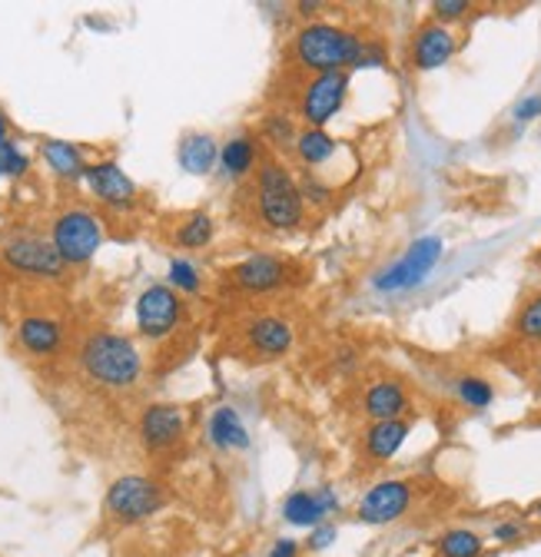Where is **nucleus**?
Wrapping results in <instances>:
<instances>
[{
    "instance_id": "obj_22",
    "label": "nucleus",
    "mask_w": 541,
    "mask_h": 557,
    "mask_svg": "<svg viewBox=\"0 0 541 557\" xmlns=\"http://www.w3.org/2000/svg\"><path fill=\"white\" fill-rule=\"evenodd\" d=\"M176 160L189 176H210L220 166V144L210 133H186L176 147Z\"/></svg>"
},
{
    "instance_id": "obj_29",
    "label": "nucleus",
    "mask_w": 541,
    "mask_h": 557,
    "mask_svg": "<svg viewBox=\"0 0 541 557\" xmlns=\"http://www.w3.org/2000/svg\"><path fill=\"white\" fill-rule=\"evenodd\" d=\"M512 335L518 342H541V293L528 296L512 322Z\"/></svg>"
},
{
    "instance_id": "obj_17",
    "label": "nucleus",
    "mask_w": 541,
    "mask_h": 557,
    "mask_svg": "<svg viewBox=\"0 0 541 557\" xmlns=\"http://www.w3.org/2000/svg\"><path fill=\"white\" fill-rule=\"evenodd\" d=\"M409 411V392L395 379H376L362 392V414L369 422H392V418H405Z\"/></svg>"
},
{
    "instance_id": "obj_7",
    "label": "nucleus",
    "mask_w": 541,
    "mask_h": 557,
    "mask_svg": "<svg viewBox=\"0 0 541 557\" xmlns=\"http://www.w3.org/2000/svg\"><path fill=\"white\" fill-rule=\"evenodd\" d=\"M133 315H137V332L147 342H163L176 335V329L186 322V302L167 283H153L140 293L137 306H133Z\"/></svg>"
},
{
    "instance_id": "obj_5",
    "label": "nucleus",
    "mask_w": 541,
    "mask_h": 557,
    "mask_svg": "<svg viewBox=\"0 0 541 557\" xmlns=\"http://www.w3.org/2000/svg\"><path fill=\"white\" fill-rule=\"evenodd\" d=\"M50 246L63 265H87L103 246V220L84 206L63 209L50 223Z\"/></svg>"
},
{
    "instance_id": "obj_34",
    "label": "nucleus",
    "mask_w": 541,
    "mask_h": 557,
    "mask_svg": "<svg viewBox=\"0 0 541 557\" xmlns=\"http://www.w3.org/2000/svg\"><path fill=\"white\" fill-rule=\"evenodd\" d=\"M335 537H340V528H335V524H329V521H322V524L309 528L306 547H309V550H325L329 544H335Z\"/></svg>"
},
{
    "instance_id": "obj_23",
    "label": "nucleus",
    "mask_w": 541,
    "mask_h": 557,
    "mask_svg": "<svg viewBox=\"0 0 541 557\" xmlns=\"http://www.w3.org/2000/svg\"><path fill=\"white\" fill-rule=\"evenodd\" d=\"M40 157L50 173L63 183H77L87 173V157L71 139H40Z\"/></svg>"
},
{
    "instance_id": "obj_30",
    "label": "nucleus",
    "mask_w": 541,
    "mask_h": 557,
    "mask_svg": "<svg viewBox=\"0 0 541 557\" xmlns=\"http://www.w3.org/2000/svg\"><path fill=\"white\" fill-rule=\"evenodd\" d=\"M167 286L176 289L180 296H196L202 289V275H199L196 262H189L183 256L170 259V265H167Z\"/></svg>"
},
{
    "instance_id": "obj_39",
    "label": "nucleus",
    "mask_w": 541,
    "mask_h": 557,
    "mask_svg": "<svg viewBox=\"0 0 541 557\" xmlns=\"http://www.w3.org/2000/svg\"><path fill=\"white\" fill-rule=\"evenodd\" d=\"M8 113H4V107H0V139H8Z\"/></svg>"
},
{
    "instance_id": "obj_37",
    "label": "nucleus",
    "mask_w": 541,
    "mask_h": 557,
    "mask_svg": "<svg viewBox=\"0 0 541 557\" xmlns=\"http://www.w3.org/2000/svg\"><path fill=\"white\" fill-rule=\"evenodd\" d=\"M382 63H385V50L379 44L366 40V47H362V53L356 60V70H369V66H382Z\"/></svg>"
},
{
    "instance_id": "obj_13",
    "label": "nucleus",
    "mask_w": 541,
    "mask_h": 557,
    "mask_svg": "<svg viewBox=\"0 0 541 557\" xmlns=\"http://www.w3.org/2000/svg\"><path fill=\"white\" fill-rule=\"evenodd\" d=\"M0 262L21 275H37V278H60L66 265L53 252L50 239L40 236H14L0 246Z\"/></svg>"
},
{
    "instance_id": "obj_12",
    "label": "nucleus",
    "mask_w": 541,
    "mask_h": 557,
    "mask_svg": "<svg viewBox=\"0 0 541 557\" xmlns=\"http://www.w3.org/2000/svg\"><path fill=\"white\" fill-rule=\"evenodd\" d=\"M137 432L150 455H167L186 438V411L173 401H153L144 408Z\"/></svg>"
},
{
    "instance_id": "obj_24",
    "label": "nucleus",
    "mask_w": 541,
    "mask_h": 557,
    "mask_svg": "<svg viewBox=\"0 0 541 557\" xmlns=\"http://www.w3.org/2000/svg\"><path fill=\"white\" fill-rule=\"evenodd\" d=\"M293 153L299 160V166L309 173V170H322L335 153H340V144L325 133V129H312V126H303L296 144H293Z\"/></svg>"
},
{
    "instance_id": "obj_16",
    "label": "nucleus",
    "mask_w": 541,
    "mask_h": 557,
    "mask_svg": "<svg viewBox=\"0 0 541 557\" xmlns=\"http://www.w3.org/2000/svg\"><path fill=\"white\" fill-rule=\"evenodd\" d=\"M335 511H340V495H335L332 487H319V492H293L283 502V518L296 528H316Z\"/></svg>"
},
{
    "instance_id": "obj_2",
    "label": "nucleus",
    "mask_w": 541,
    "mask_h": 557,
    "mask_svg": "<svg viewBox=\"0 0 541 557\" xmlns=\"http://www.w3.org/2000/svg\"><path fill=\"white\" fill-rule=\"evenodd\" d=\"M366 40L343 27V24H329V21H309L293 34L290 57L306 74H349L356 70V60L362 53Z\"/></svg>"
},
{
    "instance_id": "obj_20",
    "label": "nucleus",
    "mask_w": 541,
    "mask_h": 557,
    "mask_svg": "<svg viewBox=\"0 0 541 557\" xmlns=\"http://www.w3.org/2000/svg\"><path fill=\"white\" fill-rule=\"evenodd\" d=\"M207 442L217 448V451H246L253 442H249V432L243 425V418L233 405H217L207 418Z\"/></svg>"
},
{
    "instance_id": "obj_8",
    "label": "nucleus",
    "mask_w": 541,
    "mask_h": 557,
    "mask_svg": "<svg viewBox=\"0 0 541 557\" xmlns=\"http://www.w3.org/2000/svg\"><path fill=\"white\" fill-rule=\"evenodd\" d=\"M416 502V484L409 478H382L372 487H366L362 498L356 502V521L369 528L395 524L398 518L409 515Z\"/></svg>"
},
{
    "instance_id": "obj_15",
    "label": "nucleus",
    "mask_w": 541,
    "mask_h": 557,
    "mask_svg": "<svg viewBox=\"0 0 541 557\" xmlns=\"http://www.w3.org/2000/svg\"><path fill=\"white\" fill-rule=\"evenodd\" d=\"M455 50H458L455 30L429 21L409 40V63H413V70H419V74H429V70L445 66L455 57Z\"/></svg>"
},
{
    "instance_id": "obj_32",
    "label": "nucleus",
    "mask_w": 541,
    "mask_h": 557,
    "mask_svg": "<svg viewBox=\"0 0 541 557\" xmlns=\"http://www.w3.org/2000/svg\"><path fill=\"white\" fill-rule=\"evenodd\" d=\"M296 183H299V193H303L306 206H325L332 199V186L319 173H303Z\"/></svg>"
},
{
    "instance_id": "obj_14",
    "label": "nucleus",
    "mask_w": 541,
    "mask_h": 557,
    "mask_svg": "<svg viewBox=\"0 0 541 557\" xmlns=\"http://www.w3.org/2000/svg\"><path fill=\"white\" fill-rule=\"evenodd\" d=\"M243 342L253 356H262V359H283L293 342H296V329L290 319L283 315H253L246 325H243Z\"/></svg>"
},
{
    "instance_id": "obj_40",
    "label": "nucleus",
    "mask_w": 541,
    "mask_h": 557,
    "mask_svg": "<svg viewBox=\"0 0 541 557\" xmlns=\"http://www.w3.org/2000/svg\"><path fill=\"white\" fill-rule=\"evenodd\" d=\"M531 515L538 518V524H541V502H534V508H531Z\"/></svg>"
},
{
    "instance_id": "obj_11",
    "label": "nucleus",
    "mask_w": 541,
    "mask_h": 557,
    "mask_svg": "<svg viewBox=\"0 0 541 557\" xmlns=\"http://www.w3.org/2000/svg\"><path fill=\"white\" fill-rule=\"evenodd\" d=\"M84 183L87 189L94 193V199L110 209V213H133V209L140 206V186L133 183L120 163L113 160H100V163H87V173H84Z\"/></svg>"
},
{
    "instance_id": "obj_36",
    "label": "nucleus",
    "mask_w": 541,
    "mask_h": 557,
    "mask_svg": "<svg viewBox=\"0 0 541 557\" xmlns=\"http://www.w3.org/2000/svg\"><path fill=\"white\" fill-rule=\"evenodd\" d=\"M541 116V94H528L518 107H515V113H512V120L518 123V126H525V123H531V120H538Z\"/></svg>"
},
{
    "instance_id": "obj_33",
    "label": "nucleus",
    "mask_w": 541,
    "mask_h": 557,
    "mask_svg": "<svg viewBox=\"0 0 541 557\" xmlns=\"http://www.w3.org/2000/svg\"><path fill=\"white\" fill-rule=\"evenodd\" d=\"M471 11H476V8H471L468 0H435V4H432V21L442 24V27H452V24L465 21Z\"/></svg>"
},
{
    "instance_id": "obj_35",
    "label": "nucleus",
    "mask_w": 541,
    "mask_h": 557,
    "mask_svg": "<svg viewBox=\"0 0 541 557\" xmlns=\"http://www.w3.org/2000/svg\"><path fill=\"white\" fill-rule=\"evenodd\" d=\"M525 534H528V524H525V521H512V518H505V521H499V524L492 528V537H495L499 544H518Z\"/></svg>"
},
{
    "instance_id": "obj_4",
    "label": "nucleus",
    "mask_w": 541,
    "mask_h": 557,
    "mask_svg": "<svg viewBox=\"0 0 541 557\" xmlns=\"http://www.w3.org/2000/svg\"><path fill=\"white\" fill-rule=\"evenodd\" d=\"M167 502H170V495H167V487L157 478H150V474H120L107 487L103 515L120 528H133V524H144V521L157 518L167 508Z\"/></svg>"
},
{
    "instance_id": "obj_41",
    "label": "nucleus",
    "mask_w": 541,
    "mask_h": 557,
    "mask_svg": "<svg viewBox=\"0 0 541 557\" xmlns=\"http://www.w3.org/2000/svg\"><path fill=\"white\" fill-rule=\"evenodd\" d=\"M531 425H538V429H541V414H538V418H534V422H531Z\"/></svg>"
},
{
    "instance_id": "obj_28",
    "label": "nucleus",
    "mask_w": 541,
    "mask_h": 557,
    "mask_svg": "<svg viewBox=\"0 0 541 557\" xmlns=\"http://www.w3.org/2000/svg\"><path fill=\"white\" fill-rule=\"evenodd\" d=\"M452 392L465 408H476V411H485L495 401V385L485 375H458L452 382Z\"/></svg>"
},
{
    "instance_id": "obj_6",
    "label": "nucleus",
    "mask_w": 541,
    "mask_h": 557,
    "mask_svg": "<svg viewBox=\"0 0 541 557\" xmlns=\"http://www.w3.org/2000/svg\"><path fill=\"white\" fill-rule=\"evenodd\" d=\"M442 252H445V246H442L439 236H422V239H416L409 249H405L389 269H382V272L372 278V286H376L379 293H405V289H416V286H422L426 278L432 275V269L439 265Z\"/></svg>"
},
{
    "instance_id": "obj_19",
    "label": "nucleus",
    "mask_w": 541,
    "mask_h": 557,
    "mask_svg": "<svg viewBox=\"0 0 541 557\" xmlns=\"http://www.w3.org/2000/svg\"><path fill=\"white\" fill-rule=\"evenodd\" d=\"M413 432V422L409 418H392V422H372L362 435V455L376 465L389 461L398 455V448L405 445Z\"/></svg>"
},
{
    "instance_id": "obj_31",
    "label": "nucleus",
    "mask_w": 541,
    "mask_h": 557,
    "mask_svg": "<svg viewBox=\"0 0 541 557\" xmlns=\"http://www.w3.org/2000/svg\"><path fill=\"white\" fill-rule=\"evenodd\" d=\"M30 170V157L14 144V139H0V180H21Z\"/></svg>"
},
{
    "instance_id": "obj_25",
    "label": "nucleus",
    "mask_w": 541,
    "mask_h": 557,
    "mask_svg": "<svg viewBox=\"0 0 541 557\" xmlns=\"http://www.w3.org/2000/svg\"><path fill=\"white\" fill-rule=\"evenodd\" d=\"M213 239H217V223L210 213H202V209H193V213L180 216L173 226V243L180 249H207Z\"/></svg>"
},
{
    "instance_id": "obj_9",
    "label": "nucleus",
    "mask_w": 541,
    "mask_h": 557,
    "mask_svg": "<svg viewBox=\"0 0 541 557\" xmlns=\"http://www.w3.org/2000/svg\"><path fill=\"white\" fill-rule=\"evenodd\" d=\"M226 283L246 296H269L293 283V262L276 252H253L226 269Z\"/></svg>"
},
{
    "instance_id": "obj_26",
    "label": "nucleus",
    "mask_w": 541,
    "mask_h": 557,
    "mask_svg": "<svg viewBox=\"0 0 541 557\" xmlns=\"http://www.w3.org/2000/svg\"><path fill=\"white\" fill-rule=\"evenodd\" d=\"M439 557H482L485 554V537L471 528H448L435 541Z\"/></svg>"
},
{
    "instance_id": "obj_3",
    "label": "nucleus",
    "mask_w": 541,
    "mask_h": 557,
    "mask_svg": "<svg viewBox=\"0 0 541 557\" xmlns=\"http://www.w3.org/2000/svg\"><path fill=\"white\" fill-rule=\"evenodd\" d=\"M77 362H81L84 375L107 392H126L144 375V356H140L137 342H133L130 335L107 332V329L90 332L81 342Z\"/></svg>"
},
{
    "instance_id": "obj_27",
    "label": "nucleus",
    "mask_w": 541,
    "mask_h": 557,
    "mask_svg": "<svg viewBox=\"0 0 541 557\" xmlns=\"http://www.w3.org/2000/svg\"><path fill=\"white\" fill-rule=\"evenodd\" d=\"M296 136H299V129H296V120L290 113L276 110V113H266L259 120V139L273 147V150H293Z\"/></svg>"
},
{
    "instance_id": "obj_18",
    "label": "nucleus",
    "mask_w": 541,
    "mask_h": 557,
    "mask_svg": "<svg viewBox=\"0 0 541 557\" xmlns=\"http://www.w3.org/2000/svg\"><path fill=\"white\" fill-rule=\"evenodd\" d=\"M259 163H262V147H259V136L253 133H236L220 147V170L233 183L253 176Z\"/></svg>"
},
{
    "instance_id": "obj_38",
    "label": "nucleus",
    "mask_w": 541,
    "mask_h": 557,
    "mask_svg": "<svg viewBox=\"0 0 541 557\" xmlns=\"http://www.w3.org/2000/svg\"><path fill=\"white\" fill-rule=\"evenodd\" d=\"M299 550H303L299 541H293V537H276L266 557H299Z\"/></svg>"
},
{
    "instance_id": "obj_10",
    "label": "nucleus",
    "mask_w": 541,
    "mask_h": 557,
    "mask_svg": "<svg viewBox=\"0 0 541 557\" xmlns=\"http://www.w3.org/2000/svg\"><path fill=\"white\" fill-rule=\"evenodd\" d=\"M349 97V74H316L299 87L296 113L306 126L325 129V123L346 107Z\"/></svg>"
},
{
    "instance_id": "obj_21",
    "label": "nucleus",
    "mask_w": 541,
    "mask_h": 557,
    "mask_svg": "<svg viewBox=\"0 0 541 557\" xmlns=\"http://www.w3.org/2000/svg\"><path fill=\"white\" fill-rule=\"evenodd\" d=\"M17 342H21V348L27 356L47 359L63 345V325L57 319H50V315H27L17 325Z\"/></svg>"
},
{
    "instance_id": "obj_1",
    "label": "nucleus",
    "mask_w": 541,
    "mask_h": 557,
    "mask_svg": "<svg viewBox=\"0 0 541 557\" xmlns=\"http://www.w3.org/2000/svg\"><path fill=\"white\" fill-rule=\"evenodd\" d=\"M253 206L256 223L266 233H296L306 223V202L293 170L273 157H266L253 173Z\"/></svg>"
}]
</instances>
